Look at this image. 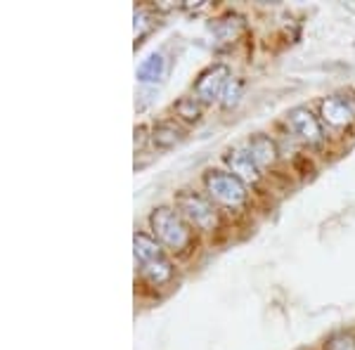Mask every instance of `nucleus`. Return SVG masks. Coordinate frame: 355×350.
<instances>
[{"mask_svg": "<svg viewBox=\"0 0 355 350\" xmlns=\"http://www.w3.org/2000/svg\"><path fill=\"white\" fill-rule=\"evenodd\" d=\"M150 225L157 234V239L164 246H168L175 254H185L194 242V234L187 220L178 211L168 209V206H159L150 216Z\"/></svg>", "mask_w": 355, "mask_h": 350, "instance_id": "f257e3e1", "label": "nucleus"}, {"mask_svg": "<svg viewBox=\"0 0 355 350\" xmlns=\"http://www.w3.org/2000/svg\"><path fill=\"white\" fill-rule=\"evenodd\" d=\"M204 185L211 202L225 206V209H239L246 202V185L237 175L225 170H209L204 175Z\"/></svg>", "mask_w": 355, "mask_h": 350, "instance_id": "f03ea898", "label": "nucleus"}, {"mask_svg": "<svg viewBox=\"0 0 355 350\" xmlns=\"http://www.w3.org/2000/svg\"><path fill=\"white\" fill-rule=\"evenodd\" d=\"M175 206H178V213L197 229L211 232V229H216V225H218V213H216L214 204L209 199H204L202 194H194L185 189V192H180L175 197Z\"/></svg>", "mask_w": 355, "mask_h": 350, "instance_id": "7ed1b4c3", "label": "nucleus"}, {"mask_svg": "<svg viewBox=\"0 0 355 350\" xmlns=\"http://www.w3.org/2000/svg\"><path fill=\"white\" fill-rule=\"evenodd\" d=\"M320 114H322L324 121L329 125H334V128L351 125L355 121V95L351 90L329 95L327 100H322V105H320Z\"/></svg>", "mask_w": 355, "mask_h": 350, "instance_id": "20e7f679", "label": "nucleus"}, {"mask_svg": "<svg viewBox=\"0 0 355 350\" xmlns=\"http://www.w3.org/2000/svg\"><path fill=\"white\" fill-rule=\"evenodd\" d=\"M227 83H230V69L225 64H214L197 78V83H194V95H197L199 102H214L223 95Z\"/></svg>", "mask_w": 355, "mask_h": 350, "instance_id": "39448f33", "label": "nucleus"}, {"mask_svg": "<svg viewBox=\"0 0 355 350\" xmlns=\"http://www.w3.org/2000/svg\"><path fill=\"white\" fill-rule=\"evenodd\" d=\"M287 123L303 142H308V145H318V142L322 140V125H320V121L308 112L306 107L291 109L289 116H287Z\"/></svg>", "mask_w": 355, "mask_h": 350, "instance_id": "423d86ee", "label": "nucleus"}, {"mask_svg": "<svg viewBox=\"0 0 355 350\" xmlns=\"http://www.w3.org/2000/svg\"><path fill=\"white\" fill-rule=\"evenodd\" d=\"M225 161H227V166H230L232 175H237L244 185L246 182H259L261 168H259V164L254 161V157H251L249 149H244V147L230 149V152L225 154Z\"/></svg>", "mask_w": 355, "mask_h": 350, "instance_id": "0eeeda50", "label": "nucleus"}, {"mask_svg": "<svg viewBox=\"0 0 355 350\" xmlns=\"http://www.w3.org/2000/svg\"><path fill=\"white\" fill-rule=\"evenodd\" d=\"M246 28L244 19L239 15H223L218 19H214L209 24V31L216 36V41L220 45H230L239 38V33H242Z\"/></svg>", "mask_w": 355, "mask_h": 350, "instance_id": "6e6552de", "label": "nucleus"}, {"mask_svg": "<svg viewBox=\"0 0 355 350\" xmlns=\"http://www.w3.org/2000/svg\"><path fill=\"white\" fill-rule=\"evenodd\" d=\"M140 272L152 286L168 284L171 279H173V265H171V261L164 254L152 258V261H147V263H140Z\"/></svg>", "mask_w": 355, "mask_h": 350, "instance_id": "1a4fd4ad", "label": "nucleus"}, {"mask_svg": "<svg viewBox=\"0 0 355 350\" xmlns=\"http://www.w3.org/2000/svg\"><path fill=\"white\" fill-rule=\"evenodd\" d=\"M166 71H168V62H166L164 53H152L137 67V81L140 83H159L164 81Z\"/></svg>", "mask_w": 355, "mask_h": 350, "instance_id": "9d476101", "label": "nucleus"}, {"mask_svg": "<svg viewBox=\"0 0 355 350\" xmlns=\"http://www.w3.org/2000/svg\"><path fill=\"white\" fill-rule=\"evenodd\" d=\"M249 152L254 157V161L259 164V168H268L277 159V147L268 135H256L249 142Z\"/></svg>", "mask_w": 355, "mask_h": 350, "instance_id": "9b49d317", "label": "nucleus"}, {"mask_svg": "<svg viewBox=\"0 0 355 350\" xmlns=\"http://www.w3.org/2000/svg\"><path fill=\"white\" fill-rule=\"evenodd\" d=\"M180 137H182L180 128H178L173 121H162V123L154 125V130H152V142L157 147H162V149L173 147Z\"/></svg>", "mask_w": 355, "mask_h": 350, "instance_id": "f8f14e48", "label": "nucleus"}, {"mask_svg": "<svg viewBox=\"0 0 355 350\" xmlns=\"http://www.w3.org/2000/svg\"><path fill=\"white\" fill-rule=\"evenodd\" d=\"M178 116H182L185 121H199L202 116V102L197 97H182L180 102L175 105Z\"/></svg>", "mask_w": 355, "mask_h": 350, "instance_id": "ddd939ff", "label": "nucleus"}, {"mask_svg": "<svg viewBox=\"0 0 355 350\" xmlns=\"http://www.w3.org/2000/svg\"><path fill=\"white\" fill-rule=\"evenodd\" d=\"M242 90H244V83L239 81V78H232V81L225 85V90H223V100H220V105L225 107V109L234 107V105H237V102H239V97H242Z\"/></svg>", "mask_w": 355, "mask_h": 350, "instance_id": "4468645a", "label": "nucleus"}, {"mask_svg": "<svg viewBox=\"0 0 355 350\" xmlns=\"http://www.w3.org/2000/svg\"><path fill=\"white\" fill-rule=\"evenodd\" d=\"M152 15L147 10H137L135 12V41H142L147 33L152 31Z\"/></svg>", "mask_w": 355, "mask_h": 350, "instance_id": "2eb2a0df", "label": "nucleus"}, {"mask_svg": "<svg viewBox=\"0 0 355 350\" xmlns=\"http://www.w3.org/2000/svg\"><path fill=\"white\" fill-rule=\"evenodd\" d=\"M324 350H355V336L351 334H336L334 338H329Z\"/></svg>", "mask_w": 355, "mask_h": 350, "instance_id": "dca6fc26", "label": "nucleus"}, {"mask_svg": "<svg viewBox=\"0 0 355 350\" xmlns=\"http://www.w3.org/2000/svg\"><path fill=\"white\" fill-rule=\"evenodd\" d=\"M145 142V128H135V147H142Z\"/></svg>", "mask_w": 355, "mask_h": 350, "instance_id": "f3484780", "label": "nucleus"}]
</instances>
